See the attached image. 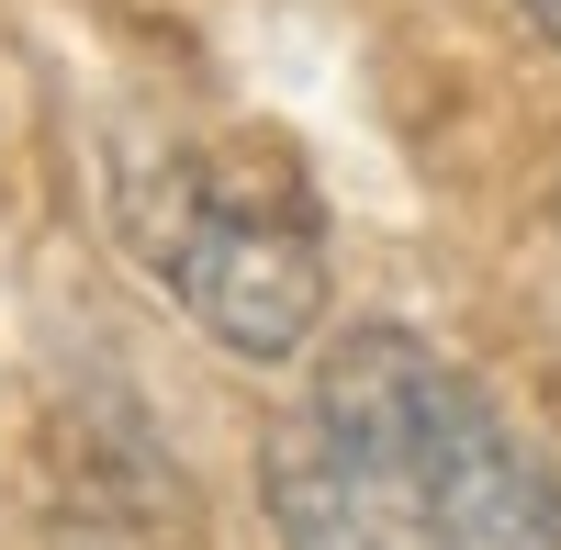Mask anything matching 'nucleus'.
Here are the masks:
<instances>
[{
  "mask_svg": "<svg viewBox=\"0 0 561 550\" xmlns=\"http://www.w3.org/2000/svg\"><path fill=\"white\" fill-rule=\"evenodd\" d=\"M259 506H270V539H280V550H415V539L393 528V506L348 472V449L325 438L304 404H293V416L270 427V449H259Z\"/></svg>",
  "mask_w": 561,
  "mask_h": 550,
  "instance_id": "nucleus-3",
  "label": "nucleus"
},
{
  "mask_svg": "<svg viewBox=\"0 0 561 550\" xmlns=\"http://www.w3.org/2000/svg\"><path fill=\"white\" fill-rule=\"evenodd\" d=\"M304 416L393 506L415 550H561V472L505 404L415 326H348Z\"/></svg>",
  "mask_w": 561,
  "mask_h": 550,
  "instance_id": "nucleus-1",
  "label": "nucleus"
},
{
  "mask_svg": "<svg viewBox=\"0 0 561 550\" xmlns=\"http://www.w3.org/2000/svg\"><path fill=\"white\" fill-rule=\"evenodd\" d=\"M135 270L192 314L225 359H280L314 348L325 314V203L293 135L225 124V135H169L113 180Z\"/></svg>",
  "mask_w": 561,
  "mask_h": 550,
  "instance_id": "nucleus-2",
  "label": "nucleus"
},
{
  "mask_svg": "<svg viewBox=\"0 0 561 550\" xmlns=\"http://www.w3.org/2000/svg\"><path fill=\"white\" fill-rule=\"evenodd\" d=\"M517 23H528V34L550 45V57H561V0H517Z\"/></svg>",
  "mask_w": 561,
  "mask_h": 550,
  "instance_id": "nucleus-4",
  "label": "nucleus"
}]
</instances>
